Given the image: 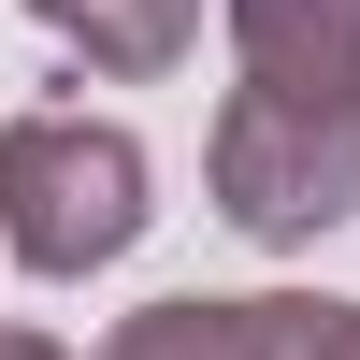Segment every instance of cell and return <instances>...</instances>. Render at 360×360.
Segmentation results:
<instances>
[{
  "label": "cell",
  "instance_id": "obj_5",
  "mask_svg": "<svg viewBox=\"0 0 360 360\" xmlns=\"http://www.w3.org/2000/svg\"><path fill=\"white\" fill-rule=\"evenodd\" d=\"M29 15H44L86 72H130V86H144V72H173V58H188L202 0H29Z\"/></svg>",
  "mask_w": 360,
  "mask_h": 360
},
{
  "label": "cell",
  "instance_id": "obj_1",
  "mask_svg": "<svg viewBox=\"0 0 360 360\" xmlns=\"http://www.w3.org/2000/svg\"><path fill=\"white\" fill-rule=\"evenodd\" d=\"M144 231V144L115 115H15L0 130V245L29 274H101Z\"/></svg>",
  "mask_w": 360,
  "mask_h": 360
},
{
  "label": "cell",
  "instance_id": "obj_6",
  "mask_svg": "<svg viewBox=\"0 0 360 360\" xmlns=\"http://www.w3.org/2000/svg\"><path fill=\"white\" fill-rule=\"evenodd\" d=\"M303 360H360V303H303Z\"/></svg>",
  "mask_w": 360,
  "mask_h": 360
},
{
  "label": "cell",
  "instance_id": "obj_3",
  "mask_svg": "<svg viewBox=\"0 0 360 360\" xmlns=\"http://www.w3.org/2000/svg\"><path fill=\"white\" fill-rule=\"evenodd\" d=\"M231 44L274 101H360V0H231Z\"/></svg>",
  "mask_w": 360,
  "mask_h": 360
},
{
  "label": "cell",
  "instance_id": "obj_4",
  "mask_svg": "<svg viewBox=\"0 0 360 360\" xmlns=\"http://www.w3.org/2000/svg\"><path fill=\"white\" fill-rule=\"evenodd\" d=\"M101 360H303V303H144Z\"/></svg>",
  "mask_w": 360,
  "mask_h": 360
},
{
  "label": "cell",
  "instance_id": "obj_2",
  "mask_svg": "<svg viewBox=\"0 0 360 360\" xmlns=\"http://www.w3.org/2000/svg\"><path fill=\"white\" fill-rule=\"evenodd\" d=\"M217 217L259 245H317L360 217V101H274V86H231L217 101Z\"/></svg>",
  "mask_w": 360,
  "mask_h": 360
},
{
  "label": "cell",
  "instance_id": "obj_7",
  "mask_svg": "<svg viewBox=\"0 0 360 360\" xmlns=\"http://www.w3.org/2000/svg\"><path fill=\"white\" fill-rule=\"evenodd\" d=\"M0 360H72V346H44V332H0Z\"/></svg>",
  "mask_w": 360,
  "mask_h": 360
}]
</instances>
